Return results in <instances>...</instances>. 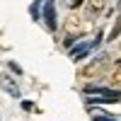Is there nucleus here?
I'll use <instances>...</instances> for the list:
<instances>
[{
  "mask_svg": "<svg viewBox=\"0 0 121 121\" xmlns=\"http://www.w3.org/2000/svg\"><path fill=\"white\" fill-rule=\"evenodd\" d=\"M65 32H68V36H75L78 39V34L85 32V19L80 17L78 12H73V15L65 19Z\"/></svg>",
  "mask_w": 121,
  "mask_h": 121,
  "instance_id": "nucleus-1",
  "label": "nucleus"
},
{
  "mask_svg": "<svg viewBox=\"0 0 121 121\" xmlns=\"http://www.w3.org/2000/svg\"><path fill=\"white\" fill-rule=\"evenodd\" d=\"M0 87H3L7 95H12V97H19V87H17V82L12 80V75H7V73H0Z\"/></svg>",
  "mask_w": 121,
  "mask_h": 121,
  "instance_id": "nucleus-3",
  "label": "nucleus"
},
{
  "mask_svg": "<svg viewBox=\"0 0 121 121\" xmlns=\"http://www.w3.org/2000/svg\"><path fill=\"white\" fill-rule=\"evenodd\" d=\"M104 7H107V0H87L85 17H87V19H97V17H102Z\"/></svg>",
  "mask_w": 121,
  "mask_h": 121,
  "instance_id": "nucleus-2",
  "label": "nucleus"
},
{
  "mask_svg": "<svg viewBox=\"0 0 121 121\" xmlns=\"http://www.w3.org/2000/svg\"><path fill=\"white\" fill-rule=\"evenodd\" d=\"M95 44H80V46H75L73 51H70V58L73 60H80V58H85L87 53H90V48H92Z\"/></svg>",
  "mask_w": 121,
  "mask_h": 121,
  "instance_id": "nucleus-5",
  "label": "nucleus"
},
{
  "mask_svg": "<svg viewBox=\"0 0 121 121\" xmlns=\"http://www.w3.org/2000/svg\"><path fill=\"white\" fill-rule=\"evenodd\" d=\"M99 70H102V60H97V63L87 65V68H85V70H82V73H80V75H82V78H95V75L99 73Z\"/></svg>",
  "mask_w": 121,
  "mask_h": 121,
  "instance_id": "nucleus-6",
  "label": "nucleus"
},
{
  "mask_svg": "<svg viewBox=\"0 0 121 121\" xmlns=\"http://www.w3.org/2000/svg\"><path fill=\"white\" fill-rule=\"evenodd\" d=\"M97 121H112V119H104V116H102V119H97Z\"/></svg>",
  "mask_w": 121,
  "mask_h": 121,
  "instance_id": "nucleus-10",
  "label": "nucleus"
},
{
  "mask_svg": "<svg viewBox=\"0 0 121 121\" xmlns=\"http://www.w3.org/2000/svg\"><path fill=\"white\" fill-rule=\"evenodd\" d=\"M109 85H112V87H119V90H121V63L114 68V73L109 75Z\"/></svg>",
  "mask_w": 121,
  "mask_h": 121,
  "instance_id": "nucleus-7",
  "label": "nucleus"
},
{
  "mask_svg": "<svg viewBox=\"0 0 121 121\" xmlns=\"http://www.w3.org/2000/svg\"><path fill=\"white\" fill-rule=\"evenodd\" d=\"M82 3H85V0H73V3H70V7L75 10V7H80V5H82Z\"/></svg>",
  "mask_w": 121,
  "mask_h": 121,
  "instance_id": "nucleus-9",
  "label": "nucleus"
},
{
  "mask_svg": "<svg viewBox=\"0 0 121 121\" xmlns=\"http://www.w3.org/2000/svg\"><path fill=\"white\" fill-rule=\"evenodd\" d=\"M121 34V17H119V22L114 24V29H112V34H109V41H114V39Z\"/></svg>",
  "mask_w": 121,
  "mask_h": 121,
  "instance_id": "nucleus-8",
  "label": "nucleus"
},
{
  "mask_svg": "<svg viewBox=\"0 0 121 121\" xmlns=\"http://www.w3.org/2000/svg\"><path fill=\"white\" fill-rule=\"evenodd\" d=\"M44 17H46V27H48V29H51V32H53V29H56V10H53V3H51V0H48V3H46V10H44Z\"/></svg>",
  "mask_w": 121,
  "mask_h": 121,
  "instance_id": "nucleus-4",
  "label": "nucleus"
}]
</instances>
